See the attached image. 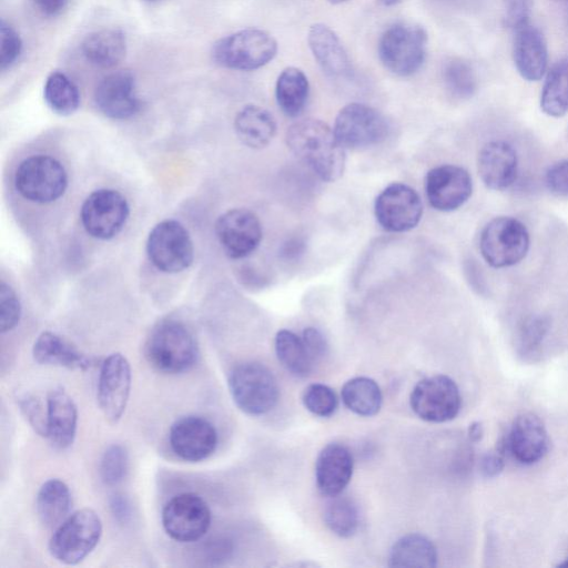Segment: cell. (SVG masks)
Here are the masks:
<instances>
[{
	"label": "cell",
	"instance_id": "obj_24",
	"mask_svg": "<svg viewBox=\"0 0 568 568\" xmlns=\"http://www.w3.org/2000/svg\"><path fill=\"white\" fill-rule=\"evenodd\" d=\"M78 410L73 399L61 387L47 398V437L58 448L69 447L75 437Z\"/></svg>",
	"mask_w": 568,
	"mask_h": 568
},
{
	"label": "cell",
	"instance_id": "obj_2",
	"mask_svg": "<svg viewBox=\"0 0 568 568\" xmlns=\"http://www.w3.org/2000/svg\"><path fill=\"white\" fill-rule=\"evenodd\" d=\"M149 363L160 372L179 374L196 362L199 349L192 333L180 322L164 321L158 324L145 343Z\"/></svg>",
	"mask_w": 568,
	"mask_h": 568
},
{
	"label": "cell",
	"instance_id": "obj_15",
	"mask_svg": "<svg viewBox=\"0 0 568 568\" xmlns=\"http://www.w3.org/2000/svg\"><path fill=\"white\" fill-rule=\"evenodd\" d=\"M131 388V367L120 353L109 355L102 363L98 379L97 399L104 417L116 423L123 415Z\"/></svg>",
	"mask_w": 568,
	"mask_h": 568
},
{
	"label": "cell",
	"instance_id": "obj_35",
	"mask_svg": "<svg viewBox=\"0 0 568 568\" xmlns=\"http://www.w3.org/2000/svg\"><path fill=\"white\" fill-rule=\"evenodd\" d=\"M43 97L48 106L60 115L75 112L80 105V92L75 83L63 72L49 74L43 88Z\"/></svg>",
	"mask_w": 568,
	"mask_h": 568
},
{
	"label": "cell",
	"instance_id": "obj_5",
	"mask_svg": "<svg viewBox=\"0 0 568 568\" xmlns=\"http://www.w3.org/2000/svg\"><path fill=\"white\" fill-rule=\"evenodd\" d=\"M229 389L236 406L258 416L268 413L278 400L280 389L272 372L256 362L236 365L229 376Z\"/></svg>",
	"mask_w": 568,
	"mask_h": 568
},
{
	"label": "cell",
	"instance_id": "obj_53",
	"mask_svg": "<svg viewBox=\"0 0 568 568\" xmlns=\"http://www.w3.org/2000/svg\"><path fill=\"white\" fill-rule=\"evenodd\" d=\"M328 2L333 3V4H338V3H343V2H346L348 0H327Z\"/></svg>",
	"mask_w": 568,
	"mask_h": 568
},
{
	"label": "cell",
	"instance_id": "obj_14",
	"mask_svg": "<svg viewBox=\"0 0 568 568\" xmlns=\"http://www.w3.org/2000/svg\"><path fill=\"white\" fill-rule=\"evenodd\" d=\"M129 216L125 197L115 190L100 189L91 193L82 204L81 221L91 236L109 240L124 226Z\"/></svg>",
	"mask_w": 568,
	"mask_h": 568
},
{
	"label": "cell",
	"instance_id": "obj_3",
	"mask_svg": "<svg viewBox=\"0 0 568 568\" xmlns=\"http://www.w3.org/2000/svg\"><path fill=\"white\" fill-rule=\"evenodd\" d=\"M276 52V40L270 33L244 29L219 39L212 47V59L222 68L251 71L267 64Z\"/></svg>",
	"mask_w": 568,
	"mask_h": 568
},
{
	"label": "cell",
	"instance_id": "obj_29",
	"mask_svg": "<svg viewBox=\"0 0 568 568\" xmlns=\"http://www.w3.org/2000/svg\"><path fill=\"white\" fill-rule=\"evenodd\" d=\"M437 565V551L434 544L425 536L409 534L400 537L393 545L388 566L433 568Z\"/></svg>",
	"mask_w": 568,
	"mask_h": 568
},
{
	"label": "cell",
	"instance_id": "obj_16",
	"mask_svg": "<svg viewBox=\"0 0 568 568\" xmlns=\"http://www.w3.org/2000/svg\"><path fill=\"white\" fill-rule=\"evenodd\" d=\"M217 240L231 258H243L253 253L262 240L258 217L246 209H232L216 221Z\"/></svg>",
	"mask_w": 568,
	"mask_h": 568
},
{
	"label": "cell",
	"instance_id": "obj_22",
	"mask_svg": "<svg viewBox=\"0 0 568 568\" xmlns=\"http://www.w3.org/2000/svg\"><path fill=\"white\" fill-rule=\"evenodd\" d=\"M516 150L505 141H491L483 146L478 155V173L490 190L509 187L517 178Z\"/></svg>",
	"mask_w": 568,
	"mask_h": 568
},
{
	"label": "cell",
	"instance_id": "obj_45",
	"mask_svg": "<svg viewBox=\"0 0 568 568\" xmlns=\"http://www.w3.org/2000/svg\"><path fill=\"white\" fill-rule=\"evenodd\" d=\"M545 182L548 190L558 196H568V159L560 160L548 168Z\"/></svg>",
	"mask_w": 568,
	"mask_h": 568
},
{
	"label": "cell",
	"instance_id": "obj_30",
	"mask_svg": "<svg viewBox=\"0 0 568 568\" xmlns=\"http://www.w3.org/2000/svg\"><path fill=\"white\" fill-rule=\"evenodd\" d=\"M308 93V80L301 69L288 67L280 73L275 85V98L285 115L290 118L300 115L306 105Z\"/></svg>",
	"mask_w": 568,
	"mask_h": 568
},
{
	"label": "cell",
	"instance_id": "obj_4",
	"mask_svg": "<svg viewBox=\"0 0 568 568\" xmlns=\"http://www.w3.org/2000/svg\"><path fill=\"white\" fill-rule=\"evenodd\" d=\"M427 33L420 26L395 23L378 40L377 51L382 64L393 74L409 77L424 63Z\"/></svg>",
	"mask_w": 568,
	"mask_h": 568
},
{
	"label": "cell",
	"instance_id": "obj_36",
	"mask_svg": "<svg viewBox=\"0 0 568 568\" xmlns=\"http://www.w3.org/2000/svg\"><path fill=\"white\" fill-rule=\"evenodd\" d=\"M447 91L457 99L466 100L477 89V78L473 65L460 58H452L445 62L442 71Z\"/></svg>",
	"mask_w": 568,
	"mask_h": 568
},
{
	"label": "cell",
	"instance_id": "obj_10",
	"mask_svg": "<svg viewBox=\"0 0 568 568\" xmlns=\"http://www.w3.org/2000/svg\"><path fill=\"white\" fill-rule=\"evenodd\" d=\"M146 252L151 263L164 273H178L193 261V244L186 229L178 221L158 223L149 234Z\"/></svg>",
	"mask_w": 568,
	"mask_h": 568
},
{
	"label": "cell",
	"instance_id": "obj_18",
	"mask_svg": "<svg viewBox=\"0 0 568 568\" xmlns=\"http://www.w3.org/2000/svg\"><path fill=\"white\" fill-rule=\"evenodd\" d=\"M169 442L176 456L194 463L214 453L217 433L207 419L200 416H185L172 424Z\"/></svg>",
	"mask_w": 568,
	"mask_h": 568
},
{
	"label": "cell",
	"instance_id": "obj_32",
	"mask_svg": "<svg viewBox=\"0 0 568 568\" xmlns=\"http://www.w3.org/2000/svg\"><path fill=\"white\" fill-rule=\"evenodd\" d=\"M540 108L552 118H560L568 112V58L560 59L547 71Z\"/></svg>",
	"mask_w": 568,
	"mask_h": 568
},
{
	"label": "cell",
	"instance_id": "obj_7",
	"mask_svg": "<svg viewBox=\"0 0 568 568\" xmlns=\"http://www.w3.org/2000/svg\"><path fill=\"white\" fill-rule=\"evenodd\" d=\"M530 239L527 227L511 216H498L489 221L480 233L479 250L493 267L516 265L527 254Z\"/></svg>",
	"mask_w": 568,
	"mask_h": 568
},
{
	"label": "cell",
	"instance_id": "obj_11",
	"mask_svg": "<svg viewBox=\"0 0 568 568\" xmlns=\"http://www.w3.org/2000/svg\"><path fill=\"white\" fill-rule=\"evenodd\" d=\"M410 407L423 420L444 423L455 418L462 397L456 383L446 375H435L419 381L410 393Z\"/></svg>",
	"mask_w": 568,
	"mask_h": 568
},
{
	"label": "cell",
	"instance_id": "obj_8",
	"mask_svg": "<svg viewBox=\"0 0 568 568\" xmlns=\"http://www.w3.org/2000/svg\"><path fill=\"white\" fill-rule=\"evenodd\" d=\"M14 185L24 199L50 203L63 195L68 176L63 165L49 155H33L23 160L16 170Z\"/></svg>",
	"mask_w": 568,
	"mask_h": 568
},
{
	"label": "cell",
	"instance_id": "obj_31",
	"mask_svg": "<svg viewBox=\"0 0 568 568\" xmlns=\"http://www.w3.org/2000/svg\"><path fill=\"white\" fill-rule=\"evenodd\" d=\"M70 506V490L62 480L49 479L40 487L36 508L39 519L47 527H58L68 517Z\"/></svg>",
	"mask_w": 568,
	"mask_h": 568
},
{
	"label": "cell",
	"instance_id": "obj_47",
	"mask_svg": "<svg viewBox=\"0 0 568 568\" xmlns=\"http://www.w3.org/2000/svg\"><path fill=\"white\" fill-rule=\"evenodd\" d=\"M504 449H499L496 452H491L486 454L481 459V473L486 477H494L498 475L504 468V458H503Z\"/></svg>",
	"mask_w": 568,
	"mask_h": 568
},
{
	"label": "cell",
	"instance_id": "obj_13",
	"mask_svg": "<svg viewBox=\"0 0 568 568\" xmlns=\"http://www.w3.org/2000/svg\"><path fill=\"white\" fill-rule=\"evenodd\" d=\"M374 212L384 230L394 233L407 232L419 223L423 203L412 186L395 182L377 195Z\"/></svg>",
	"mask_w": 568,
	"mask_h": 568
},
{
	"label": "cell",
	"instance_id": "obj_40",
	"mask_svg": "<svg viewBox=\"0 0 568 568\" xmlns=\"http://www.w3.org/2000/svg\"><path fill=\"white\" fill-rule=\"evenodd\" d=\"M549 328V321L542 315H530L520 324L517 332L518 348L523 354L535 352Z\"/></svg>",
	"mask_w": 568,
	"mask_h": 568
},
{
	"label": "cell",
	"instance_id": "obj_55",
	"mask_svg": "<svg viewBox=\"0 0 568 568\" xmlns=\"http://www.w3.org/2000/svg\"><path fill=\"white\" fill-rule=\"evenodd\" d=\"M146 1H158V0H146Z\"/></svg>",
	"mask_w": 568,
	"mask_h": 568
},
{
	"label": "cell",
	"instance_id": "obj_20",
	"mask_svg": "<svg viewBox=\"0 0 568 568\" xmlns=\"http://www.w3.org/2000/svg\"><path fill=\"white\" fill-rule=\"evenodd\" d=\"M548 434L541 419L531 413L517 416L506 438L514 458L524 465L540 460L548 450Z\"/></svg>",
	"mask_w": 568,
	"mask_h": 568
},
{
	"label": "cell",
	"instance_id": "obj_23",
	"mask_svg": "<svg viewBox=\"0 0 568 568\" xmlns=\"http://www.w3.org/2000/svg\"><path fill=\"white\" fill-rule=\"evenodd\" d=\"M353 456L347 447L332 443L318 454L315 478L318 490L327 496H338L348 485L353 474Z\"/></svg>",
	"mask_w": 568,
	"mask_h": 568
},
{
	"label": "cell",
	"instance_id": "obj_38",
	"mask_svg": "<svg viewBox=\"0 0 568 568\" xmlns=\"http://www.w3.org/2000/svg\"><path fill=\"white\" fill-rule=\"evenodd\" d=\"M129 469V455L119 444L109 446L100 462V476L104 484L112 486L121 483Z\"/></svg>",
	"mask_w": 568,
	"mask_h": 568
},
{
	"label": "cell",
	"instance_id": "obj_43",
	"mask_svg": "<svg viewBox=\"0 0 568 568\" xmlns=\"http://www.w3.org/2000/svg\"><path fill=\"white\" fill-rule=\"evenodd\" d=\"M534 0H503V20L513 31L529 23Z\"/></svg>",
	"mask_w": 568,
	"mask_h": 568
},
{
	"label": "cell",
	"instance_id": "obj_52",
	"mask_svg": "<svg viewBox=\"0 0 568 568\" xmlns=\"http://www.w3.org/2000/svg\"><path fill=\"white\" fill-rule=\"evenodd\" d=\"M558 567H568V556L558 565Z\"/></svg>",
	"mask_w": 568,
	"mask_h": 568
},
{
	"label": "cell",
	"instance_id": "obj_28",
	"mask_svg": "<svg viewBox=\"0 0 568 568\" xmlns=\"http://www.w3.org/2000/svg\"><path fill=\"white\" fill-rule=\"evenodd\" d=\"M234 128L242 143L253 149L266 146L276 133L272 113L254 104L245 105L237 112Z\"/></svg>",
	"mask_w": 568,
	"mask_h": 568
},
{
	"label": "cell",
	"instance_id": "obj_9",
	"mask_svg": "<svg viewBox=\"0 0 568 568\" xmlns=\"http://www.w3.org/2000/svg\"><path fill=\"white\" fill-rule=\"evenodd\" d=\"M333 131L344 149L358 150L384 141L389 125L376 109L353 102L339 110Z\"/></svg>",
	"mask_w": 568,
	"mask_h": 568
},
{
	"label": "cell",
	"instance_id": "obj_33",
	"mask_svg": "<svg viewBox=\"0 0 568 568\" xmlns=\"http://www.w3.org/2000/svg\"><path fill=\"white\" fill-rule=\"evenodd\" d=\"M382 392L377 383L368 377H354L342 388L344 405L359 416H373L382 406Z\"/></svg>",
	"mask_w": 568,
	"mask_h": 568
},
{
	"label": "cell",
	"instance_id": "obj_46",
	"mask_svg": "<svg viewBox=\"0 0 568 568\" xmlns=\"http://www.w3.org/2000/svg\"><path fill=\"white\" fill-rule=\"evenodd\" d=\"M301 337L314 363L322 359L327 354V342L317 328L306 327Z\"/></svg>",
	"mask_w": 568,
	"mask_h": 568
},
{
	"label": "cell",
	"instance_id": "obj_39",
	"mask_svg": "<svg viewBox=\"0 0 568 568\" xmlns=\"http://www.w3.org/2000/svg\"><path fill=\"white\" fill-rule=\"evenodd\" d=\"M302 400L307 410L320 417L333 415L338 403L335 392L320 383L308 385L303 393Z\"/></svg>",
	"mask_w": 568,
	"mask_h": 568
},
{
	"label": "cell",
	"instance_id": "obj_50",
	"mask_svg": "<svg viewBox=\"0 0 568 568\" xmlns=\"http://www.w3.org/2000/svg\"><path fill=\"white\" fill-rule=\"evenodd\" d=\"M484 434L483 426L479 422H475L469 425L468 437L471 442L476 443L481 439Z\"/></svg>",
	"mask_w": 568,
	"mask_h": 568
},
{
	"label": "cell",
	"instance_id": "obj_25",
	"mask_svg": "<svg viewBox=\"0 0 568 568\" xmlns=\"http://www.w3.org/2000/svg\"><path fill=\"white\" fill-rule=\"evenodd\" d=\"M307 42L315 60L327 75L337 78L348 73V55L329 27L324 23L313 24L308 30Z\"/></svg>",
	"mask_w": 568,
	"mask_h": 568
},
{
	"label": "cell",
	"instance_id": "obj_26",
	"mask_svg": "<svg viewBox=\"0 0 568 568\" xmlns=\"http://www.w3.org/2000/svg\"><path fill=\"white\" fill-rule=\"evenodd\" d=\"M81 51L85 60L100 69L118 65L126 53L125 34L118 29H100L83 39Z\"/></svg>",
	"mask_w": 568,
	"mask_h": 568
},
{
	"label": "cell",
	"instance_id": "obj_17",
	"mask_svg": "<svg viewBox=\"0 0 568 568\" xmlns=\"http://www.w3.org/2000/svg\"><path fill=\"white\" fill-rule=\"evenodd\" d=\"M425 192L429 204L437 211L450 212L464 205L471 195L473 182L462 166L444 164L428 171Z\"/></svg>",
	"mask_w": 568,
	"mask_h": 568
},
{
	"label": "cell",
	"instance_id": "obj_6",
	"mask_svg": "<svg viewBox=\"0 0 568 568\" xmlns=\"http://www.w3.org/2000/svg\"><path fill=\"white\" fill-rule=\"evenodd\" d=\"M102 535L99 515L83 508L68 516L54 530L49 551L58 561L75 565L82 561L98 545Z\"/></svg>",
	"mask_w": 568,
	"mask_h": 568
},
{
	"label": "cell",
	"instance_id": "obj_37",
	"mask_svg": "<svg viewBox=\"0 0 568 568\" xmlns=\"http://www.w3.org/2000/svg\"><path fill=\"white\" fill-rule=\"evenodd\" d=\"M324 510V521L332 532L347 538L358 527V511L355 504L346 497H331Z\"/></svg>",
	"mask_w": 568,
	"mask_h": 568
},
{
	"label": "cell",
	"instance_id": "obj_51",
	"mask_svg": "<svg viewBox=\"0 0 568 568\" xmlns=\"http://www.w3.org/2000/svg\"><path fill=\"white\" fill-rule=\"evenodd\" d=\"M384 6H387V7H390V6H394V4H397L398 2H400L402 0H378Z\"/></svg>",
	"mask_w": 568,
	"mask_h": 568
},
{
	"label": "cell",
	"instance_id": "obj_44",
	"mask_svg": "<svg viewBox=\"0 0 568 568\" xmlns=\"http://www.w3.org/2000/svg\"><path fill=\"white\" fill-rule=\"evenodd\" d=\"M20 408L33 429L47 437V408L41 402L34 396L24 395L20 398Z\"/></svg>",
	"mask_w": 568,
	"mask_h": 568
},
{
	"label": "cell",
	"instance_id": "obj_54",
	"mask_svg": "<svg viewBox=\"0 0 568 568\" xmlns=\"http://www.w3.org/2000/svg\"><path fill=\"white\" fill-rule=\"evenodd\" d=\"M554 1L568 2V0H554Z\"/></svg>",
	"mask_w": 568,
	"mask_h": 568
},
{
	"label": "cell",
	"instance_id": "obj_48",
	"mask_svg": "<svg viewBox=\"0 0 568 568\" xmlns=\"http://www.w3.org/2000/svg\"><path fill=\"white\" fill-rule=\"evenodd\" d=\"M31 2L40 14L52 18L64 11L69 0H31Z\"/></svg>",
	"mask_w": 568,
	"mask_h": 568
},
{
	"label": "cell",
	"instance_id": "obj_49",
	"mask_svg": "<svg viewBox=\"0 0 568 568\" xmlns=\"http://www.w3.org/2000/svg\"><path fill=\"white\" fill-rule=\"evenodd\" d=\"M111 507L116 517L124 518V516L129 515V505L122 496H115Z\"/></svg>",
	"mask_w": 568,
	"mask_h": 568
},
{
	"label": "cell",
	"instance_id": "obj_19",
	"mask_svg": "<svg viewBox=\"0 0 568 568\" xmlns=\"http://www.w3.org/2000/svg\"><path fill=\"white\" fill-rule=\"evenodd\" d=\"M94 102L100 112L114 120H125L136 114L141 102L135 94L133 74L128 70L109 73L98 83Z\"/></svg>",
	"mask_w": 568,
	"mask_h": 568
},
{
	"label": "cell",
	"instance_id": "obj_42",
	"mask_svg": "<svg viewBox=\"0 0 568 568\" xmlns=\"http://www.w3.org/2000/svg\"><path fill=\"white\" fill-rule=\"evenodd\" d=\"M21 305L13 290L2 283L0 286V328L2 333L11 331L19 323Z\"/></svg>",
	"mask_w": 568,
	"mask_h": 568
},
{
	"label": "cell",
	"instance_id": "obj_12",
	"mask_svg": "<svg viewBox=\"0 0 568 568\" xmlns=\"http://www.w3.org/2000/svg\"><path fill=\"white\" fill-rule=\"evenodd\" d=\"M165 532L180 542L199 540L211 525V511L196 494L183 493L171 498L162 511Z\"/></svg>",
	"mask_w": 568,
	"mask_h": 568
},
{
	"label": "cell",
	"instance_id": "obj_27",
	"mask_svg": "<svg viewBox=\"0 0 568 568\" xmlns=\"http://www.w3.org/2000/svg\"><path fill=\"white\" fill-rule=\"evenodd\" d=\"M32 354L34 359L43 365L81 371L90 366V359L84 354L60 335L49 331L38 336Z\"/></svg>",
	"mask_w": 568,
	"mask_h": 568
},
{
	"label": "cell",
	"instance_id": "obj_34",
	"mask_svg": "<svg viewBox=\"0 0 568 568\" xmlns=\"http://www.w3.org/2000/svg\"><path fill=\"white\" fill-rule=\"evenodd\" d=\"M275 353L283 367L297 377L307 376L313 367L302 337L288 329H281L275 336Z\"/></svg>",
	"mask_w": 568,
	"mask_h": 568
},
{
	"label": "cell",
	"instance_id": "obj_21",
	"mask_svg": "<svg viewBox=\"0 0 568 568\" xmlns=\"http://www.w3.org/2000/svg\"><path fill=\"white\" fill-rule=\"evenodd\" d=\"M513 59L520 77L538 81L547 72L548 48L542 32L527 23L514 30Z\"/></svg>",
	"mask_w": 568,
	"mask_h": 568
},
{
	"label": "cell",
	"instance_id": "obj_41",
	"mask_svg": "<svg viewBox=\"0 0 568 568\" xmlns=\"http://www.w3.org/2000/svg\"><path fill=\"white\" fill-rule=\"evenodd\" d=\"M22 52V40L18 31L4 20L0 23V68L10 69Z\"/></svg>",
	"mask_w": 568,
	"mask_h": 568
},
{
	"label": "cell",
	"instance_id": "obj_1",
	"mask_svg": "<svg viewBox=\"0 0 568 568\" xmlns=\"http://www.w3.org/2000/svg\"><path fill=\"white\" fill-rule=\"evenodd\" d=\"M285 141L293 154L321 180L337 181L345 170V149L333 129L317 119H304L286 131Z\"/></svg>",
	"mask_w": 568,
	"mask_h": 568
}]
</instances>
